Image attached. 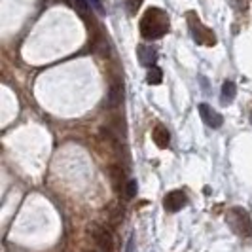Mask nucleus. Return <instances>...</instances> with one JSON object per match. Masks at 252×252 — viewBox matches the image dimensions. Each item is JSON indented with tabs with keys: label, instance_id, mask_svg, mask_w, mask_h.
I'll list each match as a JSON object with an SVG mask.
<instances>
[{
	"label": "nucleus",
	"instance_id": "f257e3e1",
	"mask_svg": "<svg viewBox=\"0 0 252 252\" xmlns=\"http://www.w3.org/2000/svg\"><path fill=\"white\" fill-rule=\"evenodd\" d=\"M169 31V17L159 8H150L140 19V34L148 40L161 38Z\"/></svg>",
	"mask_w": 252,
	"mask_h": 252
},
{
	"label": "nucleus",
	"instance_id": "f03ea898",
	"mask_svg": "<svg viewBox=\"0 0 252 252\" xmlns=\"http://www.w3.org/2000/svg\"><path fill=\"white\" fill-rule=\"evenodd\" d=\"M226 220H227V224H229V227H231L237 235H241V237H251L252 235V220L247 211L235 207V209H231V211L227 213Z\"/></svg>",
	"mask_w": 252,
	"mask_h": 252
},
{
	"label": "nucleus",
	"instance_id": "7ed1b4c3",
	"mask_svg": "<svg viewBox=\"0 0 252 252\" xmlns=\"http://www.w3.org/2000/svg\"><path fill=\"white\" fill-rule=\"evenodd\" d=\"M188 23H189V31H191V34H193V38H195V42L207 44V46H215L216 44L215 32L209 31L207 27L203 25L195 13H191V12L188 13Z\"/></svg>",
	"mask_w": 252,
	"mask_h": 252
},
{
	"label": "nucleus",
	"instance_id": "20e7f679",
	"mask_svg": "<svg viewBox=\"0 0 252 252\" xmlns=\"http://www.w3.org/2000/svg\"><path fill=\"white\" fill-rule=\"evenodd\" d=\"M89 233H91V237H93V241H95V245L101 249V252H112L114 251V239L106 227L93 224V226H89Z\"/></svg>",
	"mask_w": 252,
	"mask_h": 252
},
{
	"label": "nucleus",
	"instance_id": "39448f33",
	"mask_svg": "<svg viewBox=\"0 0 252 252\" xmlns=\"http://www.w3.org/2000/svg\"><path fill=\"white\" fill-rule=\"evenodd\" d=\"M186 203H188L186 193H184L182 189H173V191H169V193L165 195L163 207L167 213H178L182 207H186Z\"/></svg>",
	"mask_w": 252,
	"mask_h": 252
},
{
	"label": "nucleus",
	"instance_id": "423d86ee",
	"mask_svg": "<svg viewBox=\"0 0 252 252\" xmlns=\"http://www.w3.org/2000/svg\"><path fill=\"white\" fill-rule=\"evenodd\" d=\"M199 114H201V120L205 122V126L213 127V129H218V127L224 124V118L216 112L213 106H209L207 102L199 104Z\"/></svg>",
	"mask_w": 252,
	"mask_h": 252
},
{
	"label": "nucleus",
	"instance_id": "0eeeda50",
	"mask_svg": "<svg viewBox=\"0 0 252 252\" xmlns=\"http://www.w3.org/2000/svg\"><path fill=\"white\" fill-rule=\"evenodd\" d=\"M137 55H139V61L142 66H156V61H158V50L154 46H146V44H140L137 48Z\"/></svg>",
	"mask_w": 252,
	"mask_h": 252
},
{
	"label": "nucleus",
	"instance_id": "6e6552de",
	"mask_svg": "<svg viewBox=\"0 0 252 252\" xmlns=\"http://www.w3.org/2000/svg\"><path fill=\"white\" fill-rule=\"evenodd\" d=\"M152 139H154L158 148H167L169 142H171V133H169V129L165 126L158 124V126L154 127V131H152Z\"/></svg>",
	"mask_w": 252,
	"mask_h": 252
},
{
	"label": "nucleus",
	"instance_id": "1a4fd4ad",
	"mask_svg": "<svg viewBox=\"0 0 252 252\" xmlns=\"http://www.w3.org/2000/svg\"><path fill=\"white\" fill-rule=\"evenodd\" d=\"M122 102H124V86H122V82H112L110 89H108V106L116 108Z\"/></svg>",
	"mask_w": 252,
	"mask_h": 252
},
{
	"label": "nucleus",
	"instance_id": "9d476101",
	"mask_svg": "<svg viewBox=\"0 0 252 252\" xmlns=\"http://www.w3.org/2000/svg\"><path fill=\"white\" fill-rule=\"evenodd\" d=\"M235 95H237V88H235V84L233 82H224V86H222V102H231L235 99Z\"/></svg>",
	"mask_w": 252,
	"mask_h": 252
},
{
	"label": "nucleus",
	"instance_id": "9b49d317",
	"mask_svg": "<svg viewBox=\"0 0 252 252\" xmlns=\"http://www.w3.org/2000/svg\"><path fill=\"white\" fill-rule=\"evenodd\" d=\"M161 80H163V70L159 66H152L146 74V82L150 86H158V84H161Z\"/></svg>",
	"mask_w": 252,
	"mask_h": 252
},
{
	"label": "nucleus",
	"instance_id": "f8f14e48",
	"mask_svg": "<svg viewBox=\"0 0 252 252\" xmlns=\"http://www.w3.org/2000/svg\"><path fill=\"white\" fill-rule=\"evenodd\" d=\"M108 175H110V180H112L114 188L120 189V182H124V171L116 165H110L108 167Z\"/></svg>",
	"mask_w": 252,
	"mask_h": 252
},
{
	"label": "nucleus",
	"instance_id": "ddd939ff",
	"mask_svg": "<svg viewBox=\"0 0 252 252\" xmlns=\"http://www.w3.org/2000/svg\"><path fill=\"white\" fill-rule=\"evenodd\" d=\"M108 215H110V222H112V224H120V220L124 218V209L118 207V205H112V207L108 209Z\"/></svg>",
	"mask_w": 252,
	"mask_h": 252
},
{
	"label": "nucleus",
	"instance_id": "4468645a",
	"mask_svg": "<svg viewBox=\"0 0 252 252\" xmlns=\"http://www.w3.org/2000/svg\"><path fill=\"white\" fill-rule=\"evenodd\" d=\"M137 189H139V186H137V180H129L126 186V197L127 199H131V197H135L137 195Z\"/></svg>",
	"mask_w": 252,
	"mask_h": 252
},
{
	"label": "nucleus",
	"instance_id": "2eb2a0df",
	"mask_svg": "<svg viewBox=\"0 0 252 252\" xmlns=\"http://www.w3.org/2000/svg\"><path fill=\"white\" fill-rule=\"evenodd\" d=\"M74 8L78 10V13H80L82 17H88L89 6H88V2H86V0H74Z\"/></svg>",
	"mask_w": 252,
	"mask_h": 252
},
{
	"label": "nucleus",
	"instance_id": "dca6fc26",
	"mask_svg": "<svg viewBox=\"0 0 252 252\" xmlns=\"http://www.w3.org/2000/svg\"><path fill=\"white\" fill-rule=\"evenodd\" d=\"M144 0H127V8H129V13H135L137 10L140 8V4H142Z\"/></svg>",
	"mask_w": 252,
	"mask_h": 252
},
{
	"label": "nucleus",
	"instance_id": "f3484780",
	"mask_svg": "<svg viewBox=\"0 0 252 252\" xmlns=\"http://www.w3.org/2000/svg\"><path fill=\"white\" fill-rule=\"evenodd\" d=\"M89 4H91V6H93V8H95V10H97V12L99 13H102L104 12V10H102V6H101V2H99V0H88Z\"/></svg>",
	"mask_w": 252,
	"mask_h": 252
}]
</instances>
